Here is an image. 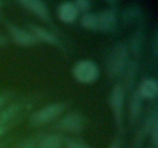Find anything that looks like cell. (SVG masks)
Returning <instances> with one entry per match:
<instances>
[{"label": "cell", "mask_w": 158, "mask_h": 148, "mask_svg": "<svg viewBox=\"0 0 158 148\" xmlns=\"http://www.w3.org/2000/svg\"><path fill=\"white\" fill-rule=\"evenodd\" d=\"M150 134L151 135V140H152L153 147H158V121L156 122L154 126L151 128Z\"/></svg>", "instance_id": "ffe728a7"}, {"label": "cell", "mask_w": 158, "mask_h": 148, "mask_svg": "<svg viewBox=\"0 0 158 148\" xmlns=\"http://www.w3.org/2000/svg\"><path fill=\"white\" fill-rule=\"evenodd\" d=\"M63 142V138L60 134H48L41 140L40 148H61Z\"/></svg>", "instance_id": "2e32d148"}, {"label": "cell", "mask_w": 158, "mask_h": 148, "mask_svg": "<svg viewBox=\"0 0 158 148\" xmlns=\"http://www.w3.org/2000/svg\"><path fill=\"white\" fill-rule=\"evenodd\" d=\"M129 46L124 43H117L111 48L106 63V73L111 78H117L124 73L130 62Z\"/></svg>", "instance_id": "6da1fadb"}, {"label": "cell", "mask_w": 158, "mask_h": 148, "mask_svg": "<svg viewBox=\"0 0 158 148\" xmlns=\"http://www.w3.org/2000/svg\"><path fill=\"white\" fill-rule=\"evenodd\" d=\"M137 92L143 100H154L158 94V83L156 79L152 77L145 78L140 82Z\"/></svg>", "instance_id": "8fae6325"}, {"label": "cell", "mask_w": 158, "mask_h": 148, "mask_svg": "<svg viewBox=\"0 0 158 148\" xmlns=\"http://www.w3.org/2000/svg\"><path fill=\"white\" fill-rule=\"evenodd\" d=\"M143 99L139 95L137 90H135L131 98V106H130V118L131 123H134L140 117L143 109Z\"/></svg>", "instance_id": "4fadbf2b"}, {"label": "cell", "mask_w": 158, "mask_h": 148, "mask_svg": "<svg viewBox=\"0 0 158 148\" xmlns=\"http://www.w3.org/2000/svg\"><path fill=\"white\" fill-rule=\"evenodd\" d=\"M73 2L79 12H83L86 13L89 10L91 6L90 2L87 1V0H77V1Z\"/></svg>", "instance_id": "ac0fdd59"}, {"label": "cell", "mask_w": 158, "mask_h": 148, "mask_svg": "<svg viewBox=\"0 0 158 148\" xmlns=\"http://www.w3.org/2000/svg\"><path fill=\"white\" fill-rule=\"evenodd\" d=\"M143 14V10L140 5L132 3L127 6L121 13V19L123 24L131 25L140 19Z\"/></svg>", "instance_id": "7c38bea8"}, {"label": "cell", "mask_w": 158, "mask_h": 148, "mask_svg": "<svg viewBox=\"0 0 158 148\" xmlns=\"http://www.w3.org/2000/svg\"><path fill=\"white\" fill-rule=\"evenodd\" d=\"M117 25V14L113 9L95 13V31L111 32Z\"/></svg>", "instance_id": "52a82bcc"}, {"label": "cell", "mask_w": 158, "mask_h": 148, "mask_svg": "<svg viewBox=\"0 0 158 148\" xmlns=\"http://www.w3.org/2000/svg\"><path fill=\"white\" fill-rule=\"evenodd\" d=\"M79 11L73 2L66 1L59 5L57 8V16L64 23H73L78 18Z\"/></svg>", "instance_id": "9c48e42d"}, {"label": "cell", "mask_w": 158, "mask_h": 148, "mask_svg": "<svg viewBox=\"0 0 158 148\" xmlns=\"http://www.w3.org/2000/svg\"><path fill=\"white\" fill-rule=\"evenodd\" d=\"M143 41H144V35L143 31L141 29H139L133 34L131 39V46L129 49L135 56L141 53L143 50Z\"/></svg>", "instance_id": "9a60e30c"}, {"label": "cell", "mask_w": 158, "mask_h": 148, "mask_svg": "<svg viewBox=\"0 0 158 148\" xmlns=\"http://www.w3.org/2000/svg\"><path fill=\"white\" fill-rule=\"evenodd\" d=\"M124 73L126 86L128 89H131L134 86L137 73V63L135 60L129 62Z\"/></svg>", "instance_id": "e0dca14e"}, {"label": "cell", "mask_w": 158, "mask_h": 148, "mask_svg": "<svg viewBox=\"0 0 158 148\" xmlns=\"http://www.w3.org/2000/svg\"><path fill=\"white\" fill-rule=\"evenodd\" d=\"M154 38L153 39V43H152V52L153 54L155 57H157V52H158V35L156 32L154 34Z\"/></svg>", "instance_id": "44dd1931"}, {"label": "cell", "mask_w": 158, "mask_h": 148, "mask_svg": "<svg viewBox=\"0 0 158 148\" xmlns=\"http://www.w3.org/2000/svg\"><path fill=\"white\" fill-rule=\"evenodd\" d=\"M125 91L123 86L117 84L113 87L110 94V105L117 126L120 129L123 126L124 113Z\"/></svg>", "instance_id": "277c9868"}, {"label": "cell", "mask_w": 158, "mask_h": 148, "mask_svg": "<svg viewBox=\"0 0 158 148\" xmlns=\"http://www.w3.org/2000/svg\"><path fill=\"white\" fill-rule=\"evenodd\" d=\"M65 143L67 148H89L83 143L74 139H66Z\"/></svg>", "instance_id": "d6986e66"}, {"label": "cell", "mask_w": 158, "mask_h": 148, "mask_svg": "<svg viewBox=\"0 0 158 148\" xmlns=\"http://www.w3.org/2000/svg\"><path fill=\"white\" fill-rule=\"evenodd\" d=\"M85 126V120L79 113H68L60 119L56 127L66 133H78L83 130Z\"/></svg>", "instance_id": "5b68a950"}, {"label": "cell", "mask_w": 158, "mask_h": 148, "mask_svg": "<svg viewBox=\"0 0 158 148\" xmlns=\"http://www.w3.org/2000/svg\"><path fill=\"white\" fill-rule=\"evenodd\" d=\"M119 2L118 1H108L107 3L109 5H110L111 6H116L117 4H118Z\"/></svg>", "instance_id": "4316f807"}, {"label": "cell", "mask_w": 158, "mask_h": 148, "mask_svg": "<svg viewBox=\"0 0 158 148\" xmlns=\"http://www.w3.org/2000/svg\"><path fill=\"white\" fill-rule=\"evenodd\" d=\"M7 43V39L2 35H0V46H4Z\"/></svg>", "instance_id": "cb8c5ba5"}, {"label": "cell", "mask_w": 158, "mask_h": 148, "mask_svg": "<svg viewBox=\"0 0 158 148\" xmlns=\"http://www.w3.org/2000/svg\"><path fill=\"white\" fill-rule=\"evenodd\" d=\"M2 2H1V1H0V6H2Z\"/></svg>", "instance_id": "83f0119b"}, {"label": "cell", "mask_w": 158, "mask_h": 148, "mask_svg": "<svg viewBox=\"0 0 158 148\" xmlns=\"http://www.w3.org/2000/svg\"><path fill=\"white\" fill-rule=\"evenodd\" d=\"M6 26L12 39L19 46L30 47L40 43L30 32L15 26L10 22H6Z\"/></svg>", "instance_id": "8992f818"}, {"label": "cell", "mask_w": 158, "mask_h": 148, "mask_svg": "<svg viewBox=\"0 0 158 148\" xmlns=\"http://www.w3.org/2000/svg\"><path fill=\"white\" fill-rule=\"evenodd\" d=\"M109 148H120V145H119L118 141L115 140V141L109 146Z\"/></svg>", "instance_id": "d4e9b609"}, {"label": "cell", "mask_w": 158, "mask_h": 148, "mask_svg": "<svg viewBox=\"0 0 158 148\" xmlns=\"http://www.w3.org/2000/svg\"><path fill=\"white\" fill-rule=\"evenodd\" d=\"M8 101V96L6 93L0 92V109L4 107Z\"/></svg>", "instance_id": "7402d4cb"}, {"label": "cell", "mask_w": 158, "mask_h": 148, "mask_svg": "<svg viewBox=\"0 0 158 148\" xmlns=\"http://www.w3.org/2000/svg\"><path fill=\"white\" fill-rule=\"evenodd\" d=\"M72 73L77 82L83 84H89L98 79L100 69L92 60H82L77 61L73 66Z\"/></svg>", "instance_id": "7a4b0ae2"}, {"label": "cell", "mask_w": 158, "mask_h": 148, "mask_svg": "<svg viewBox=\"0 0 158 148\" xmlns=\"http://www.w3.org/2000/svg\"><path fill=\"white\" fill-rule=\"evenodd\" d=\"M8 130H9V126H8V125L0 126V138H2L7 133Z\"/></svg>", "instance_id": "603a6c76"}, {"label": "cell", "mask_w": 158, "mask_h": 148, "mask_svg": "<svg viewBox=\"0 0 158 148\" xmlns=\"http://www.w3.org/2000/svg\"><path fill=\"white\" fill-rule=\"evenodd\" d=\"M65 109V105L62 103H54L46 105L44 107L34 112L29 117V123L33 126H40L52 121L61 115Z\"/></svg>", "instance_id": "3957f363"}, {"label": "cell", "mask_w": 158, "mask_h": 148, "mask_svg": "<svg viewBox=\"0 0 158 148\" xmlns=\"http://www.w3.org/2000/svg\"><path fill=\"white\" fill-rule=\"evenodd\" d=\"M19 4L29 10L44 23L50 24L51 16L46 5L40 0H20Z\"/></svg>", "instance_id": "ba28073f"}, {"label": "cell", "mask_w": 158, "mask_h": 148, "mask_svg": "<svg viewBox=\"0 0 158 148\" xmlns=\"http://www.w3.org/2000/svg\"><path fill=\"white\" fill-rule=\"evenodd\" d=\"M21 148H35V146H33L32 143H26V144L23 145V146H22Z\"/></svg>", "instance_id": "484cf974"}, {"label": "cell", "mask_w": 158, "mask_h": 148, "mask_svg": "<svg viewBox=\"0 0 158 148\" xmlns=\"http://www.w3.org/2000/svg\"><path fill=\"white\" fill-rule=\"evenodd\" d=\"M20 112V106L18 103H12L0 109V126L7 125Z\"/></svg>", "instance_id": "5bb4252c"}, {"label": "cell", "mask_w": 158, "mask_h": 148, "mask_svg": "<svg viewBox=\"0 0 158 148\" xmlns=\"http://www.w3.org/2000/svg\"><path fill=\"white\" fill-rule=\"evenodd\" d=\"M29 32L36 38L39 42H43L57 47L61 46V43L59 40L58 37L46 28L36 25H31L29 26Z\"/></svg>", "instance_id": "30bf717a"}]
</instances>
